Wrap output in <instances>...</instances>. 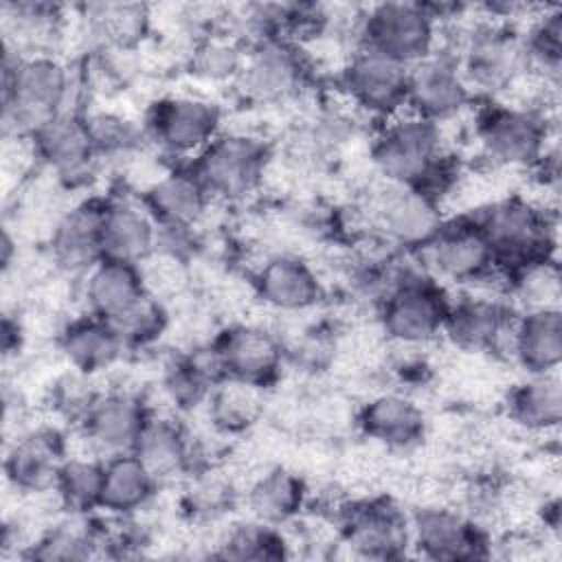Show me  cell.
Wrapping results in <instances>:
<instances>
[{"instance_id":"6da1fadb","label":"cell","mask_w":562,"mask_h":562,"mask_svg":"<svg viewBox=\"0 0 562 562\" xmlns=\"http://www.w3.org/2000/svg\"><path fill=\"white\" fill-rule=\"evenodd\" d=\"M369 160L380 180L424 189L441 200V204L457 180L443 125L422 119L406 108L384 119L371 143Z\"/></svg>"},{"instance_id":"7a4b0ae2","label":"cell","mask_w":562,"mask_h":562,"mask_svg":"<svg viewBox=\"0 0 562 562\" xmlns=\"http://www.w3.org/2000/svg\"><path fill=\"white\" fill-rule=\"evenodd\" d=\"M75 75L57 53H22L4 44L2 134L31 138L70 105Z\"/></svg>"},{"instance_id":"3957f363","label":"cell","mask_w":562,"mask_h":562,"mask_svg":"<svg viewBox=\"0 0 562 562\" xmlns=\"http://www.w3.org/2000/svg\"><path fill=\"white\" fill-rule=\"evenodd\" d=\"M555 213L520 193L492 198L463 215L483 233L498 266L509 274L520 266L555 257Z\"/></svg>"},{"instance_id":"277c9868","label":"cell","mask_w":562,"mask_h":562,"mask_svg":"<svg viewBox=\"0 0 562 562\" xmlns=\"http://www.w3.org/2000/svg\"><path fill=\"white\" fill-rule=\"evenodd\" d=\"M472 138L494 169H533L558 143L549 108L485 99L474 110Z\"/></svg>"},{"instance_id":"5b68a950","label":"cell","mask_w":562,"mask_h":562,"mask_svg":"<svg viewBox=\"0 0 562 562\" xmlns=\"http://www.w3.org/2000/svg\"><path fill=\"white\" fill-rule=\"evenodd\" d=\"M441 46L457 55L474 99H501L527 75L520 31L490 13L468 24L454 44Z\"/></svg>"},{"instance_id":"8992f818","label":"cell","mask_w":562,"mask_h":562,"mask_svg":"<svg viewBox=\"0 0 562 562\" xmlns=\"http://www.w3.org/2000/svg\"><path fill=\"white\" fill-rule=\"evenodd\" d=\"M272 149L263 136L246 130H222L187 167L211 200L239 202L266 180Z\"/></svg>"},{"instance_id":"52a82bcc","label":"cell","mask_w":562,"mask_h":562,"mask_svg":"<svg viewBox=\"0 0 562 562\" xmlns=\"http://www.w3.org/2000/svg\"><path fill=\"white\" fill-rule=\"evenodd\" d=\"M441 20L435 4L378 2L369 4L353 24V46H364L406 66L435 53L441 42Z\"/></svg>"},{"instance_id":"ba28073f","label":"cell","mask_w":562,"mask_h":562,"mask_svg":"<svg viewBox=\"0 0 562 562\" xmlns=\"http://www.w3.org/2000/svg\"><path fill=\"white\" fill-rule=\"evenodd\" d=\"M413 255L419 257L424 270L439 283L448 281L470 290L507 294L503 285L490 281L507 277V272L498 266L483 233L465 215L448 217L432 241Z\"/></svg>"},{"instance_id":"9c48e42d","label":"cell","mask_w":562,"mask_h":562,"mask_svg":"<svg viewBox=\"0 0 562 562\" xmlns=\"http://www.w3.org/2000/svg\"><path fill=\"white\" fill-rule=\"evenodd\" d=\"M224 112L211 97L173 92L156 99L145 114V138L173 165L191 162L224 127Z\"/></svg>"},{"instance_id":"30bf717a","label":"cell","mask_w":562,"mask_h":562,"mask_svg":"<svg viewBox=\"0 0 562 562\" xmlns=\"http://www.w3.org/2000/svg\"><path fill=\"white\" fill-rule=\"evenodd\" d=\"M448 310L450 296L443 283L419 263L378 303V325L386 340L422 347L443 334Z\"/></svg>"},{"instance_id":"8fae6325","label":"cell","mask_w":562,"mask_h":562,"mask_svg":"<svg viewBox=\"0 0 562 562\" xmlns=\"http://www.w3.org/2000/svg\"><path fill=\"white\" fill-rule=\"evenodd\" d=\"M369 220L375 235L404 252L422 250L443 228V204L432 193L380 180L369 193Z\"/></svg>"},{"instance_id":"7c38bea8","label":"cell","mask_w":562,"mask_h":562,"mask_svg":"<svg viewBox=\"0 0 562 562\" xmlns=\"http://www.w3.org/2000/svg\"><path fill=\"white\" fill-rule=\"evenodd\" d=\"M310 75L305 50L288 40L272 37L248 46L235 92L250 105H279L296 97Z\"/></svg>"},{"instance_id":"4fadbf2b","label":"cell","mask_w":562,"mask_h":562,"mask_svg":"<svg viewBox=\"0 0 562 562\" xmlns=\"http://www.w3.org/2000/svg\"><path fill=\"white\" fill-rule=\"evenodd\" d=\"M408 66L378 50L353 46L338 68V92L360 112L389 119L404 110Z\"/></svg>"},{"instance_id":"5bb4252c","label":"cell","mask_w":562,"mask_h":562,"mask_svg":"<svg viewBox=\"0 0 562 562\" xmlns=\"http://www.w3.org/2000/svg\"><path fill=\"white\" fill-rule=\"evenodd\" d=\"M474 103V94L468 88L457 55L439 46L428 57L408 66L406 103L404 108L432 123H448Z\"/></svg>"},{"instance_id":"9a60e30c","label":"cell","mask_w":562,"mask_h":562,"mask_svg":"<svg viewBox=\"0 0 562 562\" xmlns=\"http://www.w3.org/2000/svg\"><path fill=\"white\" fill-rule=\"evenodd\" d=\"M213 353L224 378L257 386L272 384L288 358L285 345L270 327L252 321L226 325L211 340Z\"/></svg>"},{"instance_id":"2e32d148","label":"cell","mask_w":562,"mask_h":562,"mask_svg":"<svg viewBox=\"0 0 562 562\" xmlns=\"http://www.w3.org/2000/svg\"><path fill=\"white\" fill-rule=\"evenodd\" d=\"M342 544L364 560H393L411 549V518L391 498H362L340 509Z\"/></svg>"},{"instance_id":"e0dca14e","label":"cell","mask_w":562,"mask_h":562,"mask_svg":"<svg viewBox=\"0 0 562 562\" xmlns=\"http://www.w3.org/2000/svg\"><path fill=\"white\" fill-rule=\"evenodd\" d=\"M516 312L507 294L470 290L450 299L441 336L463 351H507Z\"/></svg>"},{"instance_id":"ac0fdd59","label":"cell","mask_w":562,"mask_h":562,"mask_svg":"<svg viewBox=\"0 0 562 562\" xmlns=\"http://www.w3.org/2000/svg\"><path fill=\"white\" fill-rule=\"evenodd\" d=\"M29 140L37 167L46 169L64 187H79L88 182L101 158L81 110L61 112L40 127Z\"/></svg>"},{"instance_id":"d6986e66","label":"cell","mask_w":562,"mask_h":562,"mask_svg":"<svg viewBox=\"0 0 562 562\" xmlns=\"http://www.w3.org/2000/svg\"><path fill=\"white\" fill-rule=\"evenodd\" d=\"M151 408L140 393L130 389L99 391L83 417L77 422L88 450L101 459L132 452Z\"/></svg>"},{"instance_id":"ffe728a7","label":"cell","mask_w":562,"mask_h":562,"mask_svg":"<svg viewBox=\"0 0 562 562\" xmlns=\"http://www.w3.org/2000/svg\"><path fill=\"white\" fill-rule=\"evenodd\" d=\"M411 549L422 558L443 562L483 560L490 555V538L474 518L463 512L428 505L411 516Z\"/></svg>"},{"instance_id":"44dd1931","label":"cell","mask_w":562,"mask_h":562,"mask_svg":"<svg viewBox=\"0 0 562 562\" xmlns=\"http://www.w3.org/2000/svg\"><path fill=\"white\" fill-rule=\"evenodd\" d=\"M68 454V439L57 426L40 424L26 428L7 443L4 479L18 494L53 492Z\"/></svg>"},{"instance_id":"7402d4cb","label":"cell","mask_w":562,"mask_h":562,"mask_svg":"<svg viewBox=\"0 0 562 562\" xmlns=\"http://www.w3.org/2000/svg\"><path fill=\"white\" fill-rule=\"evenodd\" d=\"M158 483L204 470V452L176 413L151 411L132 450Z\"/></svg>"},{"instance_id":"603a6c76","label":"cell","mask_w":562,"mask_h":562,"mask_svg":"<svg viewBox=\"0 0 562 562\" xmlns=\"http://www.w3.org/2000/svg\"><path fill=\"white\" fill-rule=\"evenodd\" d=\"M252 294L272 312L301 314L314 310L325 299V285L318 272L294 252H274L266 257L250 281Z\"/></svg>"},{"instance_id":"cb8c5ba5","label":"cell","mask_w":562,"mask_h":562,"mask_svg":"<svg viewBox=\"0 0 562 562\" xmlns=\"http://www.w3.org/2000/svg\"><path fill=\"white\" fill-rule=\"evenodd\" d=\"M151 294L145 288L136 263L101 259L81 277V299L86 312L114 327L134 314Z\"/></svg>"},{"instance_id":"d4e9b609","label":"cell","mask_w":562,"mask_h":562,"mask_svg":"<svg viewBox=\"0 0 562 562\" xmlns=\"http://www.w3.org/2000/svg\"><path fill=\"white\" fill-rule=\"evenodd\" d=\"M48 261L64 274L83 277L101 255V200L70 206L48 233Z\"/></svg>"},{"instance_id":"484cf974","label":"cell","mask_w":562,"mask_h":562,"mask_svg":"<svg viewBox=\"0 0 562 562\" xmlns=\"http://www.w3.org/2000/svg\"><path fill=\"white\" fill-rule=\"evenodd\" d=\"M158 241V224L140 200H101V255L127 263L145 261Z\"/></svg>"},{"instance_id":"4316f807","label":"cell","mask_w":562,"mask_h":562,"mask_svg":"<svg viewBox=\"0 0 562 562\" xmlns=\"http://www.w3.org/2000/svg\"><path fill=\"white\" fill-rule=\"evenodd\" d=\"M138 200L156 224L184 228H198L213 202L187 165H169L140 189Z\"/></svg>"},{"instance_id":"83f0119b","label":"cell","mask_w":562,"mask_h":562,"mask_svg":"<svg viewBox=\"0 0 562 562\" xmlns=\"http://www.w3.org/2000/svg\"><path fill=\"white\" fill-rule=\"evenodd\" d=\"M57 345L70 369L92 378L112 369L130 351L119 329L90 312L66 321L59 329Z\"/></svg>"},{"instance_id":"f1b7e54d","label":"cell","mask_w":562,"mask_h":562,"mask_svg":"<svg viewBox=\"0 0 562 562\" xmlns=\"http://www.w3.org/2000/svg\"><path fill=\"white\" fill-rule=\"evenodd\" d=\"M507 353L525 373L558 371L562 362V310H518Z\"/></svg>"},{"instance_id":"f546056e","label":"cell","mask_w":562,"mask_h":562,"mask_svg":"<svg viewBox=\"0 0 562 562\" xmlns=\"http://www.w3.org/2000/svg\"><path fill=\"white\" fill-rule=\"evenodd\" d=\"M358 428L364 437L393 448L408 450L424 439V411L402 393H378L358 411Z\"/></svg>"},{"instance_id":"4dcf8cb0","label":"cell","mask_w":562,"mask_h":562,"mask_svg":"<svg viewBox=\"0 0 562 562\" xmlns=\"http://www.w3.org/2000/svg\"><path fill=\"white\" fill-rule=\"evenodd\" d=\"M156 476L134 452H121L103 459V487L99 509L127 518L143 509L158 490Z\"/></svg>"},{"instance_id":"1f68e13d","label":"cell","mask_w":562,"mask_h":562,"mask_svg":"<svg viewBox=\"0 0 562 562\" xmlns=\"http://www.w3.org/2000/svg\"><path fill=\"white\" fill-rule=\"evenodd\" d=\"M103 547V531L90 514H70L42 529L31 540L22 555L42 562H75L88 560Z\"/></svg>"},{"instance_id":"d6a6232c","label":"cell","mask_w":562,"mask_h":562,"mask_svg":"<svg viewBox=\"0 0 562 562\" xmlns=\"http://www.w3.org/2000/svg\"><path fill=\"white\" fill-rule=\"evenodd\" d=\"M507 413L514 424L529 432H553L562 422L560 371L527 373L507 395Z\"/></svg>"},{"instance_id":"836d02e7","label":"cell","mask_w":562,"mask_h":562,"mask_svg":"<svg viewBox=\"0 0 562 562\" xmlns=\"http://www.w3.org/2000/svg\"><path fill=\"white\" fill-rule=\"evenodd\" d=\"M305 498L307 490L303 479L283 465L268 468L252 479L246 490L250 516L274 527L292 522L305 507Z\"/></svg>"},{"instance_id":"e575fe53","label":"cell","mask_w":562,"mask_h":562,"mask_svg":"<svg viewBox=\"0 0 562 562\" xmlns=\"http://www.w3.org/2000/svg\"><path fill=\"white\" fill-rule=\"evenodd\" d=\"M86 11L88 31L99 48L136 50L151 26V13L145 4H90Z\"/></svg>"},{"instance_id":"d590c367","label":"cell","mask_w":562,"mask_h":562,"mask_svg":"<svg viewBox=\"0 0 562 562\" xmlns=\"http://www.w3.org/2000/svg\"><path fill=\"white\" fill-rule=\"evenodd\" d=\"M520 37L527 75L555 88L562 66V9L544 7L531 15Z\"/></svg>"},{"instance_id":"8d00e7d4","label":"cell","mask_w":562,"mask_h":562,"mask_svg":"<svg viewBox=\"0 0 562 562\" xmlns=\"http://www.w3.org/2000/svg\"><path fill=\"white\" fill-rule=\"evenodd\" d=\"M103 487V459L97 454H68L59 468L53 494L64 512L92 514L99 509Z\"/></svg>"},{"instance_id":"74e56055","label":"cell","mask_w":562,"mask_h":562,"mask_svg":"<svg viewBox=\"0 0 562 562\" xmlns=\"http://www.w3.org/2000/svg\"><path fill=\"white\" fill-rule=\"evenodd\" d=\"M206 413L220 432H241L250 428L263 411V386L224 378L211 391Z\"/></svg>"},{"instance_id":"f35d334b","label":"cell","mask_w":562,"mask_h":562,"mask_svg":"<svg viewBox=\"0 0 562 562\" xmlns=\"http://www.w3.org/2000/svg\"><path fill=\"white\" fill-rule=\"evenodd\" d=\"M248 46L233 33L204 35L189 55V72L211 86H235Z\"/></svg>"},{"instance_id":"ab89813d","label":"cell","mask_w":562,"mask_h":562,"mask_svg":"<svg viewBox=\"0 0 562 562\" xmlns=\"http://www.w3.org/2000/svg\"><path fill=\"white\" fill-rule=\"evenodd\" d=\"M215 558L222 560H283L290 555V544L279 527L257 518L231 525L215 544Z\"/></svg>"},{"instance_id":"60d3db41","label":"cell","mask_w":562,"mask_h":562,"mask_svg":"<svg viewBox=\"0 0 562 562\" xmlns=\"http://www.w3.org/2000/svg\"><path fill=\"white\" fill-rule=\"evenodd\" d=\"M509 299L520 310L536 307H560L562 277L558 257H542L509 272ZM512 301V303H514Z\"/></svg>"},{"instance_id":"b9f144b4","label":"cell","mask_w":562,"mask_h":562,"mask_svg":"<svg viewBox=\"0 0 562 562\" xmlns=\"http://www.w3.org/2000/svg\"><path fill=\"white\" fill-rule=\"evenodd\" d=\"M92 143L99 156H121L132 154L143 143V127H136L134 121L114 110H81Z\"/></svg>"},{"instance_id":"7bdbcfd3","label":"cell","mask_w":562,"mask_h":562,"mask_svg":"<svg viewBox=\"0 0 562 562\" xmlns=\"http://www.w3.org/2000/svg\"><path fill=\"white\" fill-rule=\"evenodd\" d=\"M189 263L191 261L154 250L145 261L138 263V268L147 292L165 303L167 299H176L187 290Z\"/></svg>"}]
</instances>
